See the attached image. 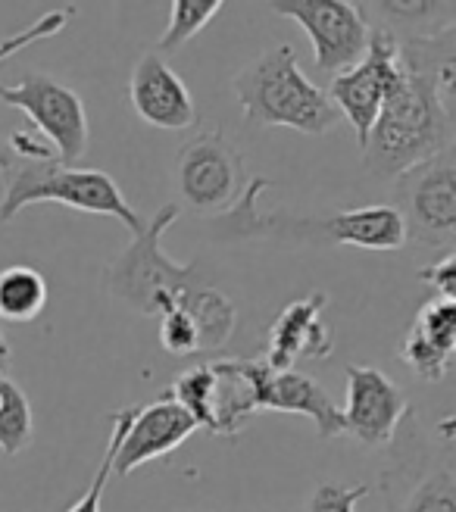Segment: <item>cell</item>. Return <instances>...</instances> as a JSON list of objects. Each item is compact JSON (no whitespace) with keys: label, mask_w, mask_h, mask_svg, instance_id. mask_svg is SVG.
<instances>
[{"label":"cell","mask_w":456,"mask_h":512,"mask_svg":"<svg viewBox=\"0 0 456 512\" xmlns=\"http://www.w3.org/2000/svg\"><path fill=\"white\" fill-rule=\"evenodd\" d=\"M32 441H35L32 403L7 372H0V450L7 456H16Z\"/></svg>","instance_id":"20"},{"label":"cell","mask_w":456,"mask_h":512,"mask_svg":"<svg viewBox=\"0 0 456 512\" xmlns=\"http://www.w3.org/2000/svg\"><path fill=\"white\" fill-rule=\"evenodd\" d=\"M241 178V153L222 132H200L179 147L175 182L191 213L225 216L241 197Z\"/></svg>","instance_id":"10"},{"label":"cell","mask_w":456,"mask_h":512,"mask_svg":"<svg viewBox=\"0 0 456 512\" xmlns=\"http://www.w3.org/2000/svg\"><path fill=\"white\" fill-rule=\"evenodd\" d=\"M400 75L360 147L375 178H400L453 150L456 25L400 38Z\"/></svg>","instance_id":"1"},{"label":"cell","mask_w":456,"mask_h":512,"mask_svg":"<svg viewBox=\"0 0 456 512\" xmlns=\"http://www.w3.org/2000/svg\"><path fill=\"white\" fill-rule=\"evenodd\" d=\"M182 216L179 203H166L157 210V216L144 222V232L132 238L116 260L107 266L104 281L116 300L144 313V316H163L179 306L185 291L197 285V266H175L163 253L160 241L166 228Z\"/></svg>","instance_id":"6"},{"label":"cell","mask_w":456,"mask_h":512,"mask_svg":"<svg viewBox=\"0 0 456 512\" xmlns=\"http://www.w3.org/2000/svg\"><path fill=\"white\" fill-rule=\"evenodd\" d=\"M222 0H172L169 4V25L160 35L157 54H166V50H179L182 44H188L191 38H197L204 32V25L213 22V16L222 10Z\"/></svg>","instance_id":"22"},{"label":"cell","mask_w":456,"mask_h":512,"mask_svg":"<svg viewBox=\"0 0 456 512\" xmlns=\"http://www.w3.org/2000/svg\"><path fill=\"white\" fill-rule=\"evenodd\" d=\"M0 100L32 119L38 135L54 147L60 166H75L88 153L85 100L66 82L29 72L16 85H0Z\"/></svg>","instance_id":"8"},{"label":"cell","mask_w":456,"mask_h":512,"mask_svg":"<svg viewBox=\"0 0 456 512\" xmlns=\"http://www.w3.org/2000/svg\"><path fill=\"white\" fill-rule=\"evenodd\" d=\"M407 238L419 247L456 253V160L453 150L394 178V203Z\"/></svg>","instance_id":"7"},{"label":"cell","mask_w":456,"mask_h":512,"mask_svg":"<svg viewBox=\"0 0 456 512\" xmlns=\"http://www.w3.org/2000/svg\"><path fill=\"white\" fill-rule=\"evenodd\" d=\"M197 431V422L185 409L169 400L166 394L157 403H147L135 409V419L122 438V447L113 459V478H125L135 469H141L150 459H160L182 447Z\"/></svg>","instance_id":"15"},{"label":"cell","mask_w":456,"mask_h":512,"mask_svg":"<svg viewBox=\"0 0 456 512\" xmlns=\"http://www.w3.org/2000/svg\"><path fill=\"white\" fill-rule=\"evenodd\" d=\"M160 344L175 353V356H194L200 353V338H197V328L191 322V316L185 310H169L160 316Z\"/></svg>","instance_id":"25"},{"label":"cell","mask_w":456,"mask_h":512,"mask_svg":"<svg viewBox=\"0 0 456 512\" xmlns=\"http://www.w3.org/2000/svg\"><path fill=\"white\" fill-rule=\"evenodd\" d=\"M269 188V178H250V185L241 191L238 203L225 216L216 219V232L222 238H269V235H294V238H316L335 241L363 250H397L407 244V228L391 203H372L360 210H341L328 219H285V216H260L257 197Z\"/></svg>","instance_id":"3"},{"label":"cell","mask_w":456,"mask_h":512,"mask_svg":"<svg viewBox=\"0 0 456 512\" xmlns=\"http://www.w3.org/2000/svg\"><path fill=\"white\" fill-rule=\"evenodd\" d=\"M328 297L322 291L288 303L278 319L269 328V344L263 360L275 372H288L297 366V360H325L328 353L335 350V335L332 328L325 325Z\"/></svg>","instance_id":"16"},{"label":"cell","mask_w":456,"mask_h":512,"mask_svg":"<svg viewBox=\"0 0 456 512\" xmlns=\"http://www.w3.org/2000/svg\"><path fill=\"white\" fill-rule=\"evenodd\" d=\"M244 375L253 384V400L260 409H275V413H294L313 419L319 438H341L344 434V416L341 406L328 397V391L310 375L297 369L275 372L266 360H241Z\"/></svg>","instance_id":"13"},{"label":"cell","mask_w":456,"mask_h":512,"mask_svg":"<svg viewBox=\"0 0 456 512\" xmlns=\"http://www.w3.org/2000/svg\"><path fill=\"white\" fill-rule=\"evenodd\" d=\"M278 16L294 19L313 41L316 66L328 75H341L366 54L369 22L363 7L347 0H275Z\"/></svg>","instance_id":"11"},{"label":"cell","mask_w":456,"mask_h":512,"mask_svg":"<svg viewBox=\"0 0 456 512\" xmlns=\"http://www.w3.org/2000/svg\"><path fill=\"white\" fill-rule=\"evenodd\" d=\"M47 306V281L32 266L0 269V319L4 322H32Z\"/></svg>","instance_id":"19"},{"label":"cell","mask_w":456,"mask_h":512,"mask_svg":"<svg viewBox=\"0 0 456 512\" xmlns=\"http://www.w3.org/2000/svg\"><path fill=\"white\" fill-rule=\"evenodd\" d=\"M366 7H375L378 16L385 19H394V22H403V25H413L419 19H428L435 22V16H447L453 13V4H428V0H422V4H366Z\"/></svg>","instance_id":"28"},{"label":"cell","mask_w":456,"mask_h":512,"mask_svg":"<svg viewBox=\"0 0 456 512\" xmlns=\"http://www.w3.org/2000/svg\"><path fill=\"white\" fill-rule=\"evenodd\" d=\"M369 484H357V488H347V484L325 481L310 494L307 512H357L360 500L369 497Z\"/></svg>","instance_id":"26"},{"label":"cell","mask_w":456,"mask_h":512,"mask_svg":"<svg viewBox=\"0 0 456 512\" xmlns=\"http://www.w3.org/2000/svg\"><path fill=\"white\" fill-rule=\"evenodd\" d=\"M10 360H13V350H10V344L4 338V331H0V372L10 366Z\"/></svg>","instance_id":"30"},{"label":"cell","mask_w":456,"mask_h":512,"mask_svg":"<svg viewBox=\"0 0 456 512\" xmlns=\"http://www.w3.org/2000/svg\"><path fill=\"white\" fill-rule=\"evenodd\" d=\"M347 403L341 409L344 434H353L366 447H385L413 409L410 397L375 366H347Z\"/></svg>","instance_id":"12"},{"label":"cell","mask_w":456,"mask_h":512,"mask_svg":"<svg viewBox=\"0 0 456 512\" xmlns=\"http://www.w3.org/2000/svg\"><path fill=\"white\" fill-rule=\"evenodd\" d=\"M129 97L135 113L147 125L163 128V132H185L197 122V107L188 85L157 50H147L135 63L129 79Z\"/></svg>","instance_id":"14"},{"label":"cell","mask_w":456,"mask_h":512,"mask_svg":"<svg viewBox=\"0 0 456 512\" xmlns=\"http://www.w3.org/2000/svg\"><path fill=\"white\" fill-rule=\"evenodd\" d=\"M16 166V157H13V150H10V144H7V138H0V172H10Z\"/></svg>","instance_id":"29"},{"label":"cell","mask_w":456,"mask_h":512,"mask_svg":"<svg viewBox=\"0 0 456 512\" xmlns=\"http://www.w3.org/2000/svg\"><path fill=\"white\" fill-rule=\"evenodd\" d=\"M407 428H397L391 466L382 478L385 512H456V469H453V416L438 434L422 431L410 413Z\"/></svg>","instance_id":"5"},{"label":"cell","mask_w":456,"mask_h":512,"mask_svg":"<svg viewBox=\"0 0 456 512\" xmlns=\"http://www.w3.org/2000/svg\"><path fill=\"white\" fill-rule=\"evenodd\" d=\"M419 281L432 288L441 300L456 303V253H444L432 266L419 269Z\"/></svg>","instance_id":"27"},{"label":"cell","mask_w":456,"mask_h":512,"mask_svg":"<svg viewBox=\"0 0 456 512\" xmlns=\"http://www.w3.org/2000/svg\"><path fill=\"white\" fill-rule=\"evenodd\" d=\"M456 350V303L428 300L416 313L407 338L400 344V360L407 363L422 381H441L450 372Z\"/></svg>","instance_id":"17"},{"label":"cell","mask_w":456,"mask_h":512,"mask_svg":"<svg viewBox=\"0 0 456 512\" xmlns=\"http://www.w3.org/2000/svg\"><path fill=\"white\" fill-rule=\"evenodd\" d=\"M235 97L244 119L260 128H294L300 135L335 132L341 113L325 88L313 85L297 66L291 44H275L235 75Z\"/></svg>","instance_id":"2"},{"label":"cell","mask_w":456,"mask_h":512,"mask_svg":"<svg viewBox=\"0 0 456 512\" xmlns=\"http://www.w3.org/2000/svg\"><path fill=\"white\" fill-rule=\"evenodd\" d=\"M179 310H185L197 328L200 338V353L210 350H222L235 335V322H238V310L235 303L228 300L219 288L204 285L197 281L185 291V297L179 300Z\"/></svg>","instance_id":"18"},{"label":"cell","mask_w":456,"mask_h":512,"mask_svg":"<svg viewBox=\"0 0 456 512\" xmlns=\"http://www.w3.org/2000/svg\"><path fill=\"white\" fill-rule=\"evenodd\" d=\"M72 19V10L66 7V10H50V13H44V16H38L29 29H22V32H16V35H10L7 41H0V63H4L7 57H13V54H19V50H25V47H32V44H38V41H44V38H54V35H60L63 29H66V22Z\"/></svg>","instance_id":"24"},{"label":"cell","mask_w":456,"mask_h":512,"mask_svg":"<svg viewBox=\"0 0 456 512\" xmlns=\"http://www.w3.org/2000/svg\"><path fill=\"white\" fill-rule=\"evenodd\" d=\"M135 409L138 406H125L119 409V413L110 416V441H107V450H104V459H100V469L97 475L91 478L88 484V491L75 500L66 512H100V500H104V491H107V481L113 478V459L122 447V438H125V431H129L132 419H135Z\"/></svg>","instance_id":"23"},{"label":"cell","mask_w":456,"mask_h":512,"mask_svg":"<svg viewBox=\"0 0 456 512\" xmlns=\"http://www.w3.org/2000/svg\"><path fill=\"white\" fill-rule=\"evenodd\" d=\"M35 203H60V207L113 216L138 238L144 232V219L122 197L119 185L100 169L60 166L57 160H16L7 172L4 197H0V222L16 219L25 207Z\"/></svg>","instance_id":"4"},{"label":"cell","mask_w":456,"mask_h":512,"mask_svg":"<svg viewBox=\"0 0 456 512\" xmlns=\"http://www.w3.org/2000/svg\"><path fill=\"white\" fill-rule=\"evenodd\" d=\"M169 400L179 403L185 413L197 422V428L204 425L213 431V403H216V372L213 366H191L169 384L166 391Z\"/></svg>","instance_id":"21"},{"label":"cell","mask_w":456,"mask_h":512,"mask_svg":"<svg viewBox=\"0 0 456 512\" xmlns=\"http://www.w3.org/2000/svg\"><path fill=\"white\" fill-rule=\"evenodd\" d=\"M400 35L388 25H369V41H366V54L357 66H350L341 75H332L325 94L347 119L357 128V141L360 147L366 144L372 125L382 113L385 100L400 75Z\"/></svg>","instance_id":"9"}]
</instances>
